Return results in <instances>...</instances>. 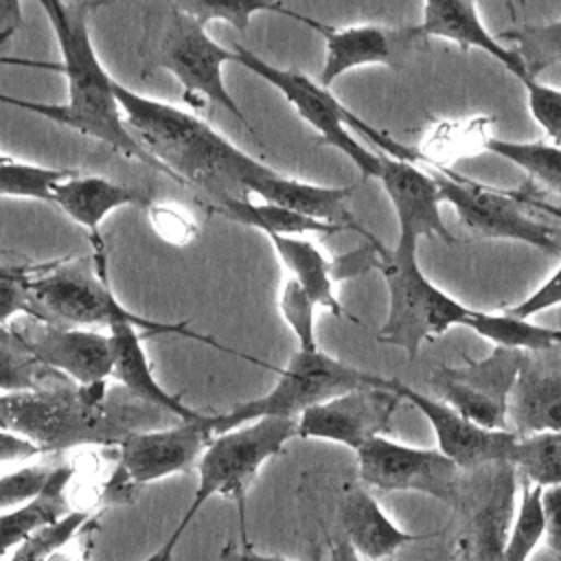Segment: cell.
Listing matches in <instances>:
<instances>
[{"label":"cell","mask_w":561,"mask_h":561,"mask_svg":"<svg viewBox=\"0 0 561 561\" xmlns=\"http://www.w3.org/2000/svg\"><path fill=\"white\" fill-rule=\"evenodd\" d=\"M129 134L160 160L182 186H195L217 199L267 197L280 171L252 158L199 116L114 83Z\"/></svg>","instance_id":"cell-1"},{"label":"cell","mask_w":561,"mask_h":561,"mask_svg":"<svg viewBox=\"0 0 561 561\" xmlns=\"http://www.w3.org/2000/svg\"><path fill=\"white\" fill-rule=\"evenodd\" d=\"M37 2L50 22L61 53V75L66 77L68 99L64 105L31 101L28 112L99 140L125 158L138 160L151 171L178 182L160 160L140 147L125 125V116L114 92L116 79L101 64L92 42L90 4L66 0Z\"/></svg>","instance_id":"cell-2"},{"label":"cell","mask_w":561,"mask_h":561,"mask_svg":"<svg viewBox=\"0 0 561 561\" xmlns=\"http://www.w3.org/2000/svg\"><path fill=\"white\" fill-rule=\"evenodd\" d=\"M370 243L375 245V267L388 289V313L377 340L405 351L414 359L423 342L462 327L471 307L458 302L425 276L419 263V239L399 234L392 248H386L377 237Z\"/></svg>","instance_id":"cell-3"},{"label":"cell","mask_w":561,"mask_h":561,"mask_svg":"<svg viewBox=\"0 0 561 561\" xmlns=\"http://www.w3.org/2000/svg\"><path fill=\"white\" fill-rule=\"evenodd\" d=\"M37 320L59 327H110L116 320H127L149 335L175 333L199 340L210 346H221L208 335L188 331L186 322H158L127 309L114 294L107 278L105 254H94L77 261H50L46 270L35 274L31 283Z\"/></svg>","instance_id":"cell-4"},{"label":"cell","mask_w":561,"mask_h":561,"mask_svg":"<svg viewBox=\"0 0 561 561\" xmlns=\"http://www.w3.org/2000/svg\"><path fill=\"white\" fill-rule=\"evenodd\" d=\"M291 438H298V419L283 416H259L215 434L195 467L197 489L173 535L182 537L199 508L213 497L237 502L243 517L245 495L259 471L267 460L278 456Z\"/></svg>","instance_id":"cell-5"},{"label":"cell","mask_w":561,"mask_h":561,"mask_svg":"<svg viewBox=\"0 0 561 561\" xmlns=\"http://www.w3.org/2000/svg\"><path fill=\"white\" fill-rule=\"evenodd\" d=\"M276 373L278 381L270 392L243 401L224 414H210L208 421L213 434H221L259 416L298 419L307 408L324 403L353 388H392V377L355 368L320 348L294 351L285 368H278Z\"/></svg>","instance_id":"cell-6"},{"label":"cell","mask_w":561,"mask_h":561,"mask_svg":"<svg viewBox=\"0 0 561 561\" xmlns=\"http://www.w3.org/2000/svg\"><path fill=\"white\" fill-rule=\"evenodd\" d=\"M105 383L44 388L18 394L9 427L44 451L75 445H114L131 432L121 414L105 405Z\"/></svg>","instance_id":"cell-7"},{"label":"cell","mask_w":561,"mask_h":561,"mask_svg":"<svg viewBox=\"0 0 561 561\" xmlns=\"http://www.w3.org/2000/svg\"><path fill=\"white\" fill-rule=\"evenodd\" d=\"M440 199L456 210L460 226L476 239H506L533 245L546 254H561V232L537 221L513 191L473 182L451 169L430 171Z\"/></svg>","instance_id":"cell-8"},{"label":"cell","mask_w":561,"mask_h":561,"mask_svg":"<svg viewBox=\"0 0 561 561\" xmlns=\"http://www.w3.org/2000/svg\"><path fill=\"white\" fill-rule=\"evenodd\" d=\"M237 53V64L245 66L252 75L276 88L285 101L296 110V114L316 129L320 136V145H329L344 153L362 173V178H377L381 167V153L364 147L348 129L351 110L342 105V101L318 83V79L307 77L296 68H278L259 57L254 50L232 44Z\"/></svg>","instance_id":"cell-9"},{"label":"cell","mask_w":561,"mask_h":561,"mask_svg":"<svg viewBox=\"0 0 561 561\" xmlns=\"http://www.w3.org/2000/svg\"><path fill=\"white\" fill-rule=\"evenodd\" d=\"M230 61H237V53L232 48L215 42L206 33L204 24L171 7L158 46L156 66L169 70L180 81L184 101L188 105L199 107L206 101L215 107H221L254 134L248 116L226 88L224 66Z\"/></svg>","instance_id":"cell-10"},{"label":"cell","mask_w":561,"mask_h":561,"mask_svg":"<svg viewBox=\"0 0 561 561\" xmlns=\"http://www.w3.org/2000/svg\"><path fill=\"white\" fill-rule=\"evenodd\" d=\"M210 414L180 421L160 430H131L118 443V462L105 486V497L116 502L121 495L145 484L178 476L197 467L206 445L215 436Z\"/></svg>","instance_id":"cell-11"},{"label":"cell","mask_w":561,"mask_h":561,"mask_svg":"<svg viewBox=\"0 0 561 561\" xmlns=\"http://www.w3.org/2000/svg\"><path fill=\"white\" fill-rule=\"evenodd\" d=\"M462 366H436L430 375L434 397L443 399L473 423L506 430L511 390L530 362L528 353L493 346L482 359L462 357Z\"/></svg>","instance_id":"cell-12"},{"label":"cell","mask_w":561,"mask_h":561,"mask_svg":"<svg viewBox=\"0 0 561 561\" xmlns=\"http://www.w3.org/2000/svg\"><path fill=\"white\" fill-rule=\"evenodd\" d=\"M359 480L386 493L412 491L456 506L460 502V467L438 447H414L375 436L357 451Z\"/></svg>","instance_id":"cell-13"},{"label":"cell","mask_w":561,"mask_h":561,"mask_svg":"<svg viewBox=\"0 0 561 561\" xmlns=\"http://www.w3.org/2000/svg\"><path fill=\"white\" fill-rule=\"evenodd\" d=\"M309 28L324 39V64L318 83L331 88L342 75L362 66L403 68L421 44L416 24L386 26V24H351L331 26L311 18Z\"/></svg>","instance_id":"cell-14"},{"label":"cell","mask_w":561,"mask_h":561,"mask_svg":"<svg viewBox=\"0 0 561 561\" xmlns=\"http://www.w3.org/2000/svg\"><path fill=\"white\" fill-rule=\"evenodd\" d=\"M401 401L392 388H353L307 408L298 416V438H320L357 451L370 438L390 432Z\"/></svg>","instance_id":"cell-15"},{"label":"cell","mask_w":561,"mask_h":561,"mask_svg":"<svg viewBox=\"0 0 561 561\" xmlns=\"http://www.w3.org/2000/svg\"><path fill=\"white\" fill-rule=\"evenodd\" d=\"M392 390L408 403H412L430 423L436 447L454 460L460 469H478L484 465L508 462L517 434L511 430H489L438 397L414 390L401 379L392 377Z\"/></svg>","instance_id":"cell-16"},{"label":"cell","mask_w":561,"mask_h":561,"mask_svg":"<svg viewBox=\"0 0 561 561\" xmlns=\"http://www.w3.org/2000/svg\"><path fill=\"white\" fill-rule=\"evenodd\" d=\"M20 335L44 368L70 377L77 386H99L112 379L110 333L39 322L37 331L28 335L20 331Z\"/></svg>","instance_id":"cell-17"},{"label":"cell","mask_w":561,"mask_h":561,"mask_svg":"<svg viewBox=\"0 0 561 561\" xmlns=\"http://www.w3.org/2000/svg\"><path fill=\"white\" fill-rule=\"evenodd\" d=\"M386 191L399 224V234L438 237L447 245L456 243V237L447 228L440 215V193L430 171H423L412 160L381 153V167L375 178Z\"/></svg>","instance_id":"cell-18"},{"label":"cell","mask_w":561,"mask_h":561,"mask_svg":"<svg viewBox=\"0 0 561 561\" xmlns=\"http://www.w3.org/2000/svg\"><path fill=\"white\" fill-rule=\"evenodd\" d=\"M515 467L495 462L486 493L469 513L456 537V561H504V550L515 517Z\"/></svg>","instance_id":"cell-19"},{"label":"cell","mask_w":561,"mask_h":561,"mask_svg":"<svg viewBox=\"0 0 561 561\" xmlns=\"http://www.w3.org/2000/svg\"><path fill=\"white\" fill-rule=\"evenodd\" d=\"M151 202L153 197L140 188L112 182L103 175H83L79 171L66 175L53 188V206L88 232L94 252H105L101 224L110 213L123 206L147 208Z\"/></svg>","instance_id":"cell-20"},{"label":"cell","mask_w":561,"mask_h":561,"mask_svg":"<svg viewBox=\"0 0 561 561\" xmlns=\"http://www.w3.org/2000/svg\"><path fill=\"white\" fill-rule=\"evenodd\" d=\"M416 28L423 39L443 37L458 44L462 50H482L519 81L530 79L519 53L489 33L476 0H423V13Z\"/></svg>","instance_id":"cell-21"},{"label":"cell","mask_w":561,"mask_h":561,"mask_svg":"<svg viewBox=\"0 0 561 561\" xmlns=\"http://www.w3.org/2000/svg\"><path fill=\"white\" fill-rule=\"evenodd\" d=\"M112 342V379L118 381L138 401L160 408L180 421H191L202 416V412L188 408L180 394H171L153 375L147 351L142 348L145 333L127 320H116L107 327Z\"/></svg>","instance_id":"cell-22"},{"label":"cell","mask_w":561,"mask_h":561,"mask_svg":"<svg viewBox=\"0 0 561 561\" xmlns=\"http://www.w3.org/2000/svg\"><path fill=\"white\" fill-rule=\"evenodd\" d=\"M340 524L342 535L353 543V548L368 561H383L392 557L399 548L425 539L430 535H414L397 526L366 484H346L340 502Z\"/></svg>","instance_id":"cell-23"},{"label":"cell","mask_w":561,"mask_h":561,"mask_svg":"<svg viewBox=\"0 0 561 561\" xmlns=\"http://www.w3.org/2000/svg\"><path fill=\"white\" fill-rule=\"evenodd\" d=\"M506 430L517 436L561 432V373L530 362L522 368L508 397Z\"/></svg>","instance_id":"cell-24"},{"label":"cell","mask_w":561,"mask_h":561,"mask_svg":"<svg viewBox=\"0 0 561 561\" xmlns=\"http://www.w3.org/2000/svg\"><path fill=\"white\" fill-rule=\"evenodd\" d=\"M283 263L294 278L320 307L331 311L335 318H346V311L335 296V270L333 263L320 252V248L307 237L298 234H265Z\"/></svg>","instance_id":"cell-25"},{"label":"cell","mask_w":561,"mask_h":561,"mask_svg":"<svg viewBox=\"0 0 561 561\" xmlns=\"http://www.w3.org/2000/svg\"><path fill=\"white\" fill-rule=\"evenodd\" d=\"M72 465H57L35 497L11 511L0 513V557H4L9 550L22 543L28 535L37 533L44 526L55 524L70 511L66 491L72 480Z\"/></svg>","instance_id":"cell-26"},{"label":"cell","mask_w":561,"mask_h":561,"mask_svg":"<svg viewBox=\"0 0 561 561\" xmlns=\"http://www.w3.org/2000/svg\"><path fill=\"white\" fill-rule=\"evenodd\" d=\"M206 208L213 213L224 215L230 221L250 226L261 230L263 234H333L342 232L340 226L327 224L313 217H307L302 213L276 206V204H265V202H252V199H217V202H206Z\"/></svg>","instance_id":"cell-27"},{"label":"cell","mask_w":561,"mask_h":561,"mask_svg":"<svg viewBox=\"0 0 561 561\" xmlns=\"http://www.w3.org/2000/svg\"><path fill=\"white\" fill-rule=\"evenodd\" d=\"M462 327L471 329L476 335L502 348H513L524 353H546L561 346V329L535 324L530 322V318L511 316L506 311L491 313V311L471 309Z\"/></svg>","instance_id":"cell-28"},{"label":"cell","mask_w":561,"mask_h":561,"mask_svg":"<svg viewBox=\"0 0 561 561\" xmlns=\"http://www.w3.org/2000/svg\"><path fill=\"white\" fill-rule=\"evenodd\" d=\"M484 149L519 167L530 182L561 197V147L550 140L484 138Z\"/></svg>","instance_id":"cell-29"},{"label":"cell","mask_w":561,"mask_h":561,"mask_svg":"<svg viewBox=\"0 0 561 561\" xmlns=\"http://www.w3.org/2000/svg\"><path fill=\"white\" fill-rule=\"evenodd\" d=\"M171 4L204 26L210 22H226L237 31H245L250 20L261 11L287 15L305 26L311 24L309 15L285 7L280 0H171Z\"/></svg>","instance_id":"cell-30"},{"label":"cell","mask_w":561,"mask_h":561,"mask_svg":"<svg viewBox=\"0 0 561 561\" xmlns=\"http://www.w3.org/2000/svg\"><path fill=\"white\" fill-rule=\"evenodd\" d=\"M508 462L530 484H561V432L517 436Z\"/></svg>","instance_id":"cell-31"},{"label":"cell","mask_w":561,"mask_h":561,"mask_svg":"<svg viewBox=\"0 0 561 561\" xmlns=\"http://www.w3.org/2000/svg\"><path fill=\"white\" fill-rule=\"evenodd\" d=\"M44 368L18 329L0 327V394H24L44 390L42 373Z\"/></svg>","instance_id":"cell-32"},{"label":"cell","mask_w":561,"mask_h":561,"mask_svg":"<svg viewBox=\"0 0 561 561\" xmlns=\"http://www.w3.org/2000/svg\"><path fill=\"white\" fill-rule=\"evenodd\" d=\"M70 173V169H55L7 158L0 162V197L53 204L55 184Z\"/></svg>","instance_id":"cell-33"},{"label":"cell","mask_w":561,"mask_h":561,"mask_svg":"<svg viewBox=\"0 0 561 561\" xmlns=\"http://www.w3.org/2000/svg\"><path fill=\"white\" fill-rule=\"evenodd\" d=\"M519 53L526 72L537 77L541 70L561 64V20L543 24H526L500 33Z\"/></svg>","instance_id":"cell-34"},{"label":"cell","mask_w":561,"mask_h":561,"mask_svg":"<svg viewBox=\"0 0 561 561\" xmlns=\"http://www.w3.org/2000/svg\"><path fill=\"white\" fill-rule=\"evenodd\" d=\"M543 517H541V486L524 480L519 504L511 524L504 561H528L541 543Z\"/></svg>","instance_id":"cell-35"},{"label":"cell","mask_w":561,"mask_h":561,"mask_svg":"<svg viewBox=\"0 0 561 561\" xmlns=\"http://www.w3.org/2000/svg\"><path fill=\"white\" fill-rule=\"evenodd\" d=\"M92 511H79V508H70L61 519H57L50 526L39 528L37 533L28 535L22 543H18L13 548V554L9 557V561H48V557L61 548L64 543H68L70 539H75L92 519Z\"/></svg>","instance_id":"cell-36"},{"label":"cell","mask_w":561,"mask_h":561,"mask_svg":"<svg viewBox=\"0 0 561 561\" xmlns=\"http://www.w3.org/2000/svg\"><path fill=\"white\" fill-rule=\"evenodd\" d=\"M50 263H0V327H4L15 316H26L37 320L31 283L35 274L46 270Z\"/></svg>","instance_id":"cell-37"},{"label":"cell","mask_w":561,"mask_h":561,"mask_svg":"<svg viewBox=\"0 0 561 561\" xmlns=\"http://www.w3.org/2000/svg\"><path fill=\"white\" fill-rule=\"evenodd\" d=\"M316 309L318 305L294 278H287L283 283L278 294V311L287 329L294 333L298 348L302 351L320 348L316 337Z\"/></svg>","instance_id":"cell-38"},{"label":"cell","mask_w":561,"mask_h":561,"mask_svg":"<svg viewBox=\"0 0 561 561\" xmlns=\"http://www.w3.org/2000/svg\"><path fill=\"white\" fill-rule=\"evenodd\" d=\"M522 85L530 116L546 131L548 140L561 147V88L546 85L537 81V77L522 81Z\"/></svg>","instance_id":"cell-39"},{"label":"cell","mask_w":561,"mask_h":561,"mask_svg":"<svg viewBox=\"0 0 561 561\" xmlns=\"http://www.w3.org/2000/svg\"><path fill=\"white\" fill-rule=\"evenodd\" d=\"M55 467L50 465H24L0 476V513L11 511L31 497H35Z\"/></svg>","instance_id":"cell-40"},{"label":"cell","mask_w":561,"mask_h":561,"mask_svg":"<svg viewBox=\"0 0 561 561\" xmlns=\"http://www.w3.org/2000/svg\"><path fill=\"white\" fill-rule=\"evenodd\" d=\"M147 215H149V221H151L156 234L171 245L184 248V245L193 243L199 234L197 221L193 219V215L186 213V208L151 202L147 206Z\"/></svg>","instance_id":"cell-41"},{"label":"cell","mask_w":561,"mask_h":561,"mask_svg":"<svg viewBox=\"0 0 561 561\" xmlns=\"http://www.w3.org/2000/svg\"><path fill=\"white\" fill-rule=\"evenodd\" d=\"M561 305V263L559 267L530 294L526 296L522 302L506 307L504 311L511 316H519V318H533L541 311H548L552 307Z\"/></svg>","instance_id":"cell-42"},{"label":"cell","mask_w":561,"mask_h":561,"mask_svg":"<svg viewBox=\"0 0 561 561\" xmlns=\"http://www.w3.org/2000/svg\"><path fill=\"white\" fill-rule=\"evenodd\" d=\"M541 541L561 561V484L541 486Z\"/></svg>","instance_id":"cell-43"},{"label":"cell","mask_w":561,"mask_h":561,"mask_svg":"<svg viewBox=\"0 0 561 561\" xmlns=\"http://www.w3.org/2000/svg\"><path fill=\"white\" fill-rule=\"evenodd\" d=\"M37 454H44V449L37 443H33L31 438L11 427H0V465L33 458Z\"/></svg>","instance_id":"cell-44"},{"label":"cell","mask_w":561,"mask_h":561,"mask_svg":"<svg viewBox=\"0 0 561 561\" xmlns=\"http://www.w3.org/2000/svg\"><path fill=\"white\" fill-rule=\"evenodd\" d=\"M24 24L22 0H0V44L9 42Z\"/></svg>","instance_id":"cell-45"},{"label":"cell","mask_w":561,"mask_h":561,"mask_svg":"<svg viewBox=\"0 0 561 561\" xmlns=\"http://www.w3.org/2000/svg\"><path fill=\"white\" fill-rule=\"evenodd\" d=\"M0 64H13V66H31V68H44L53 72H61V64H50V61H35V59H18V57H0ZM0 103L13 105L20 110H28V99H20L13 94H7L0 90Z\"/></svg>","instance_id":"cell-46"},{"label":"cell","mask_w":561,"mask_h":561,"mask_svg":"<svg viewBox=\"0 0 561 561\" xmlns=\"http://www.w3.org/2000/svg\"><path fill=\"white\" fill-rule=\"evenodd\" d=\"M219 557H221V561H291V559L280 557V554L259 552V550L250 548L248 543H243L241 548H237L234 543H228V546L221 548Z\"/></svg>","instance_id":"cell-47"},{"label":"cell","mask_w":561,"mask_h":561,"mask_svg":"<svg viewBox=\"0 0 561 561\" xmlns=\"http://www.w3.org/2000/svg\"><path fill=\"white\" fill-rule=\"evenodd\" d=\"M513 195L526 206V208H533V210H543L546 215H550V217H554V219H559L561 221V206H554V204H550V202H546V199H541V197H537L535 193H530L526 186L524 188H515L513 191Z\"/></svg>","instance_id":"cell-48"},{"label":"cell","mask_w":561,"mask_h":561,"mask_svg":"<svg viewBox=\"0 0 561 561\" xmlns=\"http://www.w3.org/2000/svg\"><path fill=\"white\" fill-rule=\"evenodd\" d=\"M329 561H364V559L344 535H337L335 539H331Z\"/></svg>","instance_id":"cell-49"},{"label":"cell","mask_w":561,"mask_h":561,"mask_svg":"<svg viewBox=\"0 0 561 561\" xmlns=\"http://www.w3.org/2000/svg\"><path fill=\"white\" fill-rule=\"evenodd\" d=\"M178 535H173L171 533V537L153 552V554H149L145 561H173V552H175V546H178Z\"/></svg>","instance_id":"cell-50"},{"label":"cell","mask_w":561,"mask_h":561,"mask_svg":"<svg viewBox=\"0 0 561 561\" xmlns=\"http://www.w3.org/2000/svg\"><path fill=\"white\" fill-rule=\"evenodd\" d=\"M18 394H0V427H9Z\"/></svg>","instance_id":"cell-51"},{"label":"cell","mask_w":561,"mask_h":561,"mask_svg":"<svg viewBox=\"0 0 561 561\" xmlns=\"http://www.w3.org/2000/svg\"><path fill=\"white\" fill-rule=\"evenodd\" d=\"M506 2V9H508V13L515 18V4H513V0H504ZM519 2H524V0H519Z\"/></svg>","instance_id":"cell-52"}]
</instances>
